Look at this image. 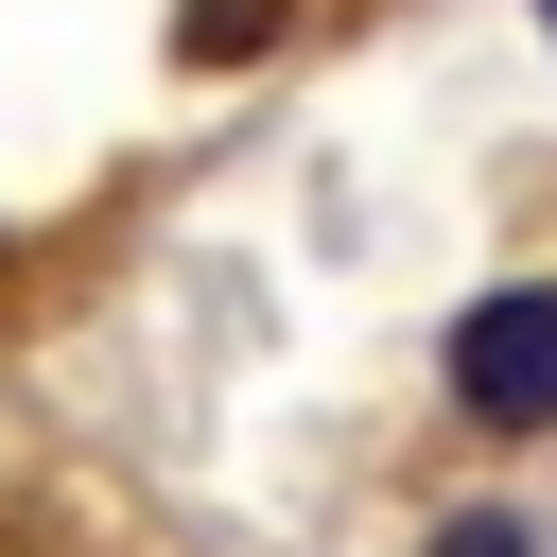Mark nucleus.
<instances>
[{"mask_svg":"<svg viewBox=\"0 0 557 557\" xmlns=\"http://www.w3.org/2000/svg\"><path fill=\"white\" fill-rule=\"evenodd\" d=\"M435 383H453L470 435H557V278H487V296L453 313Z\"/></svg>","mask_w":557,"mask_h":557,"instance_id":"nucleus-1","label":"nucleus"},{"mask_svg":"<svg viewBox=\"0 0 557 557\" xmlns=\"http://www.w3.org/2000/svg\"><path fill=\"white\" fill-rule=\"evenodd\" d=\"M278 17H296V0H191V17H174V52H191V70H244Z\"/></svg>","mask_w":557,"mask_h":557,"instance_id":"nucleus-2","label":"nucleus"},{"mask_svg":"<svg viewBox=\"0 0 557 557\" xmlns=\"http://www.w3.org/2000/svg\"><path fill=\"white\" fill-rule=\"evenodd\" d=\"M418 557H557V540H540V522H522V505H453V522H435V540H418Z\"/></svg>","mask_w":557,"mask_h":557,"instance_id":"nucleus-3","label":"nucleus"},{"mask_svg":"<svg viewBox=\"0 0 557 557\" xmlns=\"http://www.w3.org/2000/svg\"><path fill=\"white\" fill-rule=\"evenodd\" d=\"M540 35H557V0H540Z\"/></svg>","mask_w":557,"mask_h":557,"instance_id":"nucleus-4","label":"nucleus"}]
</instances>
